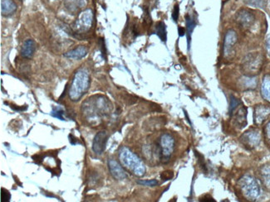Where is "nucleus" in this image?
<instances>
[{"label":"nucleus","instance_id":"nucleus-36","mask_svg":"<svg viewBox=\"0 0 270 202\" xmlns=\"http://www.w3.org/2000/svg\"></svg>","mask_w":270,"mask_h":202},{"label":"nucleus","instance_id":"nucleus-22","mask_svg":"<svg viewBox=\"0 0 270 202\" xmlns=\"http://www.w3.org/2000/svg\"><path fill=\"white\" fill-rule=\"evenodd\" d=\"M244 3L255 8H263L265 6V0H244Z\"/></svg>","mask_w":270,"mask_h":202},{"label":"nucleus","instance_id":"nucleus-29","mask_svg":"<svg viewBox=\"0 0 270 202\" xmlns=\"http://www.w3.org/2000/svg\"><path fill=\"white\" fill-rule=\"evenodd\" d=\"M10 107L11 108H12V109H13V110H14V111L21 112L24 111V110H26L27 109V106H16V105H13V104H11Z\"/></svg>","mask_w":270,"mask_h":202},{"label":"nucleus","instance_id":"nucleus-7","mask_svg":"<svg viewBox=\"0 0 270 202\" xmlns=\"http://www.w3.org/2000/svg\"><path fill=\"white\" fill-rule=\"evenodd\" d=\"M236 21L244 28H249L252 24H254L255 20V17L251 11L248 9H241L238 13H236Z\"/></svg>","mask_w":270,"mask_h":202},{"label":"nucleus","instance_id":"nucleus-33","mask_svg":"<svg viewBox=\"0 0 270 202\" xmlns=\"http://www.w3.org/2000/svg\"><path fill=\"white\" fill-rule=\"evenodd\" d=\"M200 202H215V200H213L212 197L210 196H205L204 198H201Z\"/></svg>","mask_w":270,"mask_h":202},{"label":"nucleus","instance_id":"nucleus-21","mask_svg":"<svg viewBox=\"0 0 270 202\" xmlns=\"http://www.w3.org/2000/svg\"><path fill=\"white\" fill-rule=\"evenodd\" d=\"M51 114H52V116L55 117V118L60 119V120H63V121L65 120V117L63 116L65 114V112L59 107H58V108L53 107V111H52Z\"/></svg>","mask_w":270,"mask_h":202},{"label":"nucleus","instance_id":"nucleus-14","mask_svg":"<svg viewBox=\"0 0 270 202\" xmlns=\"http://www.w3.org/2000/svg\"><path fill=\"white\" fill-rule=\"evenodd\" d=\"M17 10V5L13 0H1V13L4 17L13 15Z\"/></svg>","mask_w":270,"mask_h":202},{"label":"nucleus","instance_id":"nucleus-13","mask_svg":"<svg viewBox=\"0 0 270 202\" xmlns=\"http://www.w3.org/2000/svg\"><path fill=\"white\" fill-rule=\"evenodd\" d=\"M87 54V47L85 46H79L69 52H66L63 54V56L67 58H70V59L80 60L83 58L84 57H86Z\"/></svg>","mask_w":270,"mask_h":202},{"label":"nucleus","instance_id":"nucleus-10","mask_svg":"<svg viewBox=\"0 0 270 202\" xmlns=\"http://www.w3.org/2000/svg\"><path fill=\"white\" fill-rule=\"evenodd\" d=\"M270 114V107L265 106V105H258L255 107V122L256 125H261L265 119H267Z\"/></svg>","mask_w":270,"mask_h":202},{"label":"nucleus","instance_id":"nucleus-19","mask_svg":"<svg viewBox=\"0 0 270 202\" xmlns=\"http://www.w3.org/2000/svg\"><path fill=\"white\" fill-rule=\"evenodd\" d=\"M262 94L268 101L270 102V75L264 78L262 84Z\"/></svg>","mask_w":270,"mask_h":202},{"label":"nucleus","instance_id":"nucleus-20","mask_svg":"<svg viewBox=\"0 0 270 202\" xmlns=\"http://www.w3.org/2000/svg\"><path fill=\"white\" fill-rule=\"evenodd\" d=\"M262 177L265 186L270 189V167H265L263 168Z\"/></svg>","mask_w":270,"mask_h":202},{"label":"nucleus","instance_id":"nucleus-18","mask_svg":"<svg viewBox=\"0 0 270 202\" xmlns=\"http://www.w3.org/2000/svg\"><path fill=\"white\" fill-rule=\"evenodd\" d=\"M155 34L160 37L162 42H166V39H167L166 26L163 22H159L155 25Z\"/></svg>","mask_w":270,"mask_h":202},{"label":"nucleus","instance_id":"nucleus-5","mask_svg":"<svg viewBox=\"0 0 270 202\" xmlns=\"http://www.w3.org/2000/svg\"><path fill=\"white\" fill-rule=\"evenodd\" d=\"M242 189L247 197L255 199L260 195V187L255 179L251 176H245L243 178Z\"/></svg>","mask_w":270,"mask_h":202},{"label":"nucleus","instance_id":"nucleus-34","mask_svg":"<svg viewBox=\"0 0 270 202\" xmlns=\"http://www.w3.org/2000/svg\"><path fill=\"white\" fill-rule=\"evenodd\" d=\"M266 48H267L268 53L270 56V36L268 37L267 41H266Z\"/></svg>","mask_w":270,"mask_h":202},{"label":"nucleus","instance_id":"nucleus-8","mask_svg":"<svg viewBox=\"0 0 270 202\" xmlns=\"http://www.w3.org/2000/svg\"><path fill=\"white\" fill-rule=\"evenodd\" d=\"M37 44L35 40L28 39L24 42L21 49V56L25 59H31L36 51Z\"/></svg>","mask_w":270,"mask_h":202},{"label":"nucleus","instance_id":"nucleus-16","mask_svg":"<svg viewBox=\"0 0 270 202\" xmlns=\"http://www.w3.org/2000/svg\"><path fill=\"white\" fill-rule=\"evenodd\" d=\"M246 115L247 110L244 107H241L236 113L234 121H235L236 125L240 129H243L246 125Z\"/></svg>","mask_w":270,"mask_h":202},{"label":"nucleus","instance_id":"nucleus-4","mask_svg":"<svg viewBox=\"0 0 270 202\" xmlns=\"http://www.w3.org/2000/svg\"><path fill=\"white\" fill-rule=\"evenodd\" d=\"M160 160L167 163L170 160L171 153L174 150V140L169 135H164L160 137Z\"/></svg>","mask_w":270,"mask_h":202},{"label":"nucleus","instance_id":"nucleus-35","mask_svg":"<svg viewBox=\"0 0 270 202\" xmlns=\"http://www.w3.org/2000/svg\"><path fill=\"white\" fill-rule=\"evenodd\" d=\"M266 130H267V136L270 140V123L268 125L267 128H266Z\"/></svg>","mask_w":270,"mask_h":202},{"label":"nucleus","instance_id":"nucleus-31","mask_svg":"<svg viewBox=\"0 0 270 202\" xmlns=\"http://www.w3.org/2000/svg\"><path fill=\"white\" fill-rule=\"evenodd\" d=\"M69 141H70V143L73 144V145H75L77 142V140L76 137H74L73 135H69Z\"/></svg>","mask_w":270,"mask_h":202},{"label":"nucleus","instance_id":"nucleus-24","mask_svg":"<svg viewBox=\"0 0 270 202\" xmlns=\"http://www.w3.org/2000/svg\"><path fill=\"white\" fill-rule=\"evenodd\" d=\"M11 194L8 190L4 188H1V202H10Z\"/></svg>","mask_w":270,"mask_h":202},{"label":"nucleus","instance_id":"nucleus-12","mask_svg":"<svg viewBox=\"0 0 270 202\" xmlns=\"http://www.w3.org/2000/svg\"><path fill=\"white\" fill-rule=\"evenodd\" d=\"M241 141L244 145L254 148L260 143V135L258 132H246L241 137Z\"/></svg>","mask_w":270,"mask_h":202},{"label":"nucleus","instance_id":"nucleus-26","mask_svg":"<svg viewBox=\"0 0 270 202\" xmlns=\"http://www.w3.org/2000/svg\"><path fill=\"white\" fill-rule=\"evenodd\" d=\"M179 13H180V8H179V4H176L174 7L173 13H172V18H173L174 21L177 23L179 18Z\"/></svg>","mask_w":270,"mask_h":202},{"label":"nucleus","instance_id":"nucleus-17","mask_svg":"<svg viewBox=\"0 0 270 202\" xmlns=\"http://www.w3.org/2000/svg\"><path fill=\"white\" fill-rule=\"evenodd\" d=\"M186 21H187V42H188V49H190L191 47V41H192V32L194 30V27L196 25L194 18L191 17L190 15L186 16Z\"/></svg>","mask_w":270,"mask_h":202},{"label":"nucleus","instance_id":"nucleus-11","mask_svg":"<svg viewBox=\"0 0 270 202\" xmlns=\"http://www.w3.org/2000/svg\"><path fill=\"white\" fill-rule=\"evenodd\" d=\"M108 167L109 170L113 177L116 180H123L126 178V174L124 171L123 169L121 168V167L114 160H109L108 162Z\"/></svg>","mask_w":270,"mask_h":202},{"label":"nucleus","instance_id":"nucleus-9","mask_svg":"<svg viewBox=\"0 0 270 202\" xmlns=\"http://www.w3.org/2000/svg\"><path fill=\"white\" fill-rule=\"evenodd\" d=\"M87 4V0H65L64 6L69 13L76 14Z\"/></svg>","mask_w":270,"mask_h":202},{"label":"nucleus","instance_id":"nucleus-2","mask_svg":"<svg viewBox=\"0 0 270 202\" xmlns=\"http://www.w3.org/2000/svg\"><path fill=\"white\" fill-rule=\"evenodd\" d=\"M94 19V14L92 9L87 8L79 13L77 18L73 24V29L75 33L83 34L89 31L92 26Z\"/></svg>","mask_w":270,"mask_h":202},{"label":"nucleus","instance_id":"nucleus-23","mask_svg":"<svg viewBox=\"0 0 270 202\" xmlns=\"http://www.w3.org/2000/svg\"><path fill=\"white\" fill-rule=\"evenodd\" d=\"M137 184L145 186V187H155L158 185V181L156 180H154V179L153 180H147V181L139 180V181H137Z\"/></svg>","mask_w":270,"mask_h":202},{"label":"nucleus","instance_id":"nucleus-28","mask_svg":"<svg viewBox=\"0 0 270 202\" xmlns=\"http://www.w3.org/2000/svg\"><path fill=\"white\" fill-rule=\"evenodd\" d=\"M239 101L237 100V99L234 98V97H231V111L233 112L234 109L237 108V106H239Z\"/></svg>","mask_w":270,"mask_h":202},{"label":"nucleus","instance_id":"nucleus-15","mask_svg":"<svg viewBox=\"0 0 270 202\" xmlns=\"http://www.w3.org/2000/svg\"><path fill=\"white\" fill-rule=\"evenodd\" d=\"M237 42V36H236L235 32L230 30L226 34V39H225V54H230L233 45Z\"/></svg>","mask_w":270,"mask_h":202},{"label":"nucleus","instance_id":"nucleus-27","mask_svg":"<svg viewBox=\"0 0 270 202\" xmlns=\"http://www.w3.org/2000/svg\"><path fill=\"white\" fill-rule=\"evenodd\" d=\"M99 46L100 48H101V51H102V53H103V57H105V59H107V57H106V56H107V50H106L105 42H104V39H99Z\"/></svg>","mask_w":270,"mask_h":202},{"label":"nucleus","instance_id":"nucleus-6","mask_svg":"<svg viewBox=\"0 0 270 202\" xmlns=\"http://www.w3.org/2000/svg\"><path fill=\"white\" fill-rule=\"evenodd\" d=\"M108 133L107 131H101L95 136L92 143V150L97 155H102L105 150L106 144L108 142Z\"/></svg>","mask_w":270,"mask_h":202},{"label":"nucleus","instance_id":"nucleus-1","mask_svg":"<svg viewBox=\"0 0 270 202\" xmlns=\"http://www.w3.org/2000/svg\"><path fill=\"white\" fill-rule=\"evenodd\" d=\"M91 84V78L89 72L86 68H80L74 74V79L72 81L71 87L69 90V97L71 101L76 102L80 101L82 96L87 94L89 90Z\"/></svg>","mask_w":270,"mask_h":202},{"label":"nucleus","instance_id":"nucleus-30","mask_svg":"<svg viewBox=\"0 0 270 202\" xmlns=\"http://www.w3.org/2000/svg\"><path fill=\"white\" fill-rule=\"evenodd\" d=\"M33 159L35 161V163L37 164H42V159H43V157L41 155H35L33 157Z\"/></svg>","mask_w":270,"mask_h":202},{"label":"nucleus","instance_id":"nucleus-25","mask_svg":"<svg viewBox=\"0 0 270 202\" xmlns=\"http://www.w3.org/2000/svg\"><path fill=\"white\" fill-rule=\"evenodd\" d=\"M174 173L172 171H163L160 177L162 179L163 181H168V180H171L173 178Z\"/></svg>","mask_w":270,"mask_h":202},{"label":"nucleus","instance_id":"nucleus-3","mask_svg":"<svg viewBox=\"0 0 270 202\" xmlns=\"http://www.w3.org/2000/svg\"><path fill=\"white\" fill-rule=\"evenodd\" d=\"M262 64V56L259 53H251L244 58L242 70L248 76H254L260 73Z\"/></svg>","mask_w":270,"mask_h":202},{"label":"nucleus","instance_id":"nucleus-32","mask_svg":"<svg viewBox=\"0 0 270 202\" xmlns=\"http://www.w3.org/2000/svg\"><path fill=\"white\" fill-rule=\"evenodd\" d=\"M178 32H179V35H180V36H183L184 35L186 34V33H187V30L184 29V28H182V27H179Z\"/></svg>","mask_w":270,"mask_h":202}]
</instances>
